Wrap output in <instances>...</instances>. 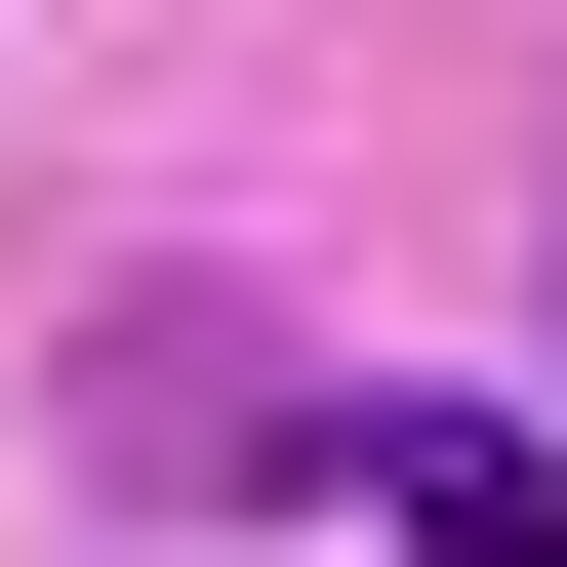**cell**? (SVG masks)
Instances as JSON below:
<instances>
[{"instance_id": "6da1fadb", "label": "cell", "mask_w": 567, "mask_h": 567, "mask_svg": "<svg viewBox=\"0 0 567 567\" xmlns=\"http://www.w3.org/2000/svg\"><path fill=\"white\" fill-rule=\"evenodd\" d=\"M82 446H122V486H324L365 405L284 365V324H82Z\"/></svg>"}, {"instance_id": "7a4b0ae2", "label": "cell", "mask_w": 567, "mask_h": 567, "mask_svg": "<svg viewBox=\"0 0 567 567\" xmlns=\"http://www.w3.org/2000/svg\"><path fill=\"white\" fill-rule=\"evenodd\" d=\"M324 486H365L405 567H567V446H527V405H365V446H324Z\"/></svg>"}]
</instances>
